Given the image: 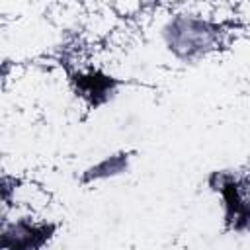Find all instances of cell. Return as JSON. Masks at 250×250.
<instances>
[{
  "instance_id": "cell-1",
  "label": "cell",
  "mask_w": 250,
  "mask_h": 250,
  "mask_svg": "<svg viewBox=\"0 0 250 250\" xmlns=\"http://www.w3.org/2000/svg\"><path fill=\"white\" fill-rule=\"evenodd\" d=\"M164 39L168 49L176 57L184 61H191L215 47L217 29L205 20L193 16H176L166 23Z\"/></svg>"
},
{
  "instance_id": "cell-2",
  "label": "cell",
  "mask_w": 250,
  "mask_h": 250,
  "mask_svg": "<svg viewBox=\"0 0 250 250\" xmlns=\"http://www.w3.org/2000/svg\"><path fill=\"white\" fill-rule=\"evenodd\" d=\"M211 188L221 191L225 199L227 223L234 230L250 229V199L244 197L240 180L229 172H215L211 176Z\"/></svg>"
},
{
  "instance_id": "cell-3",
  "label": "cell",
  "mask_w": 250,
  "mask_h": 250,
  "mask_svg": "<svg viewBox=\"0 0 250 250\" xmlns=\"http://www.w3.org/2000/svg\"><path fill=\"white\" fill-rule=\"evenodd\" d=\"M53 225H31L27 221H18L2 230L0 248L10 250H33L41 248L53 234Z\"/></svg>"
},
{
  "instance_id": "cell-4",
  "label": "cell",
  "mask_w": 250,
  "mask_h": 250,
  "mask_svg": "<svg viewBox=\"0 0 250 250\" xmlns=\"http://www.w3.org/2000/svg\"><path fill=\"white\" fill-rule=\"evenodd\" d=\"M76 86L82 92V96H86L94 105H100L111 98V94L115 90V80L109 76H104L100 72L80 74V76H76Z\"/></svg>"
},
{
  "instance_id": "cell-5",
  "label": "cell",
  "mask_w": 250,
  "mask_h": 250,
  "mask_svg": "<svg viewBox=\"0 0 250 250\" xmlns=\"http://www.w3.org/2000/svg\"><path fill=\"white\" fill-rule=\"evenodd\" d=\"M125 170H127V154H115V156H107L105 160H102L96 166L88 168L82 180L84 182H92V180L111 178V176L123 174Z\"/></svg>"
}]
</instances>
